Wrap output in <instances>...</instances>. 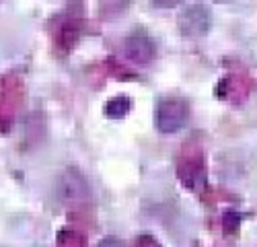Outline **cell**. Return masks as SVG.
<instances>
[{"label":"cell","mask_w":257,"mask_h":247,"mask_svg":"<svg viewBox=\"0 0 257 247\" xmlns=\"http://www.w3.org/2000/svg\"><path fill=\"white\" fill-rule=\"evenodd\" d=\"M132 0H97V7H99V15L105 21H113L119 19L127 9H130Z\"/></svg>","instance_id":"6"},{"label":"cell","mask_w":257,"mask_h":247,"mask_svg":"<svg viewBox=\"0 0 257 247\" xmlns=\"http://www.w3.org/2000/svg\"><path fill=\"white\" fill-rule=\"evenodd\" d=\"M177 25L183 37H191V39L204 37L212 27V13L206 5L196 3L179 13Z\"/></svg>","instance_id":"3"},{"label":"cell","mask_w":257,"mask_h":247,"mask_svg":"<svg viewBox=\"0 0 257 247\" xmlns=\"http://www.w3.org/2000/svg\"><path fill=\"white\" fill-rule=\"evenodd\" d=\"M189 117V105L181 97H165L155 111V124L161 134H177Z\"/></svg>","instance_id":"1"},{"label":"cell","mask_w":257,"mask_h":247,"mask_svg":"<svg viewBox=\"0 0 257 247\" xmlns=\"http://www.w3.org/2000/svg\"><path fill=\"white\" fill-rule=\"evenodd\" d=\"M56 194L66 206H78L91 198V188L84 175L76 169H66L56 181Z\"/></svg>","instance_id":"2"},{"label":"cell","mask_w":257,"mask_h":247,"mask_svg":"<svg viewBox=\"0 0 257 247\" xmlns=\"http://www.w3.org/2000/svg\"><path fill=\"white\" fill-rule=\"evenodd\" d=\"M183 0H151V5L159 11H169V9H177Z\"/></svg>","instance_id":"8"},{"label":"cell","mask_w":257,"mask_h":247,"mask_svg":"<svg viewBox=\"0 0 257 247\" xmlns=\"http://www.w3.org/2000/svg\"><path fill=\"white\" fill-rule=\"evenodd\" d=\"M214 3H234V0H214Z\"/></svg>","instance_id":"9"},{"label":"cell","mask_w":257,"mask_h":247,"mask_svg":"<svg viewBox=\"0 0 257 247\" xmlns=\"http://www.w3.org/2000/svg\"><path fill=\"white\" fill-rule=\"evenodd\" d=\"M179 177H181L185 188H189L191 192H200L206 185V161H204V157L202 155H198V159L185 157L179 165Z\"/></svg>","instance_id":"5"},{"label":"cell","mask_w":257,"mask_h":247,"mask_svg":"<svg viewBox=\"0 0 257 247\" xmlns=\"http://www.w3.org/2000/svg\"><path fill=\"white\" fill-rule=\"evenodd\" d=\"M132 109V101L127 97H113L105 103V115L109 119H121L130 113Z\"/></svg>","instance_id":"7"},{"label":"cell","mask_w":257,"mask_h":247,"mask_svg":"<svg viewBox=\"0 0 257 247\" xmlns=\"http://www.w3.org/2000/svg\"><path fill=\"white\" fill-rule=\"evenodd\" d=\"M123 58L132 64H138V66H146L151 64L155 60V54H157V48H155V41L148 37L146 33L138 31V33H132L123 39Z\"/></svg>","instance_id":"4"}]
</instances>
